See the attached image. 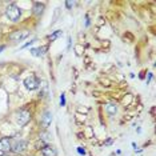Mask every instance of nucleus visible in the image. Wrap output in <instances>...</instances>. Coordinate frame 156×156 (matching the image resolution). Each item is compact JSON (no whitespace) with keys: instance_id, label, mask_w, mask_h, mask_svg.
I'll return each instance as SVG.
<instances>
[{"instance_id":"obj_1","label":"nucleus","mask_w":156,"mask_h":156,"mask_svg":"<svg viewBox=\"0 0 156 156\" xmlns=\"http://www.w3.org/2000/svg\"><path fill=\"white\" fill-rule=\"evenodd\" d=\"M7 16H8L9 20H12V22H17V20L20 19V15H22V11H20V8L17 7L16 4H11L7 7Z\"/></svg>"},{"instance_id":"obj_2","label":"nucleus","mask_w":156,"mask_h":156,"mask_svg":"<svg viewBox=\"0 0 156 156\" xmlns=\"http://www.w3.org/2000/svg\"><path fill=\"white\" fill-rule=\"evenodd\" d=\"M31 120V113L27 109H20L16 115V122L19 126H26V124Z\"/></svg>"},{"instance_id":"obj_3","label":"nucleus","mask_w":156,"mask_h":156,"mask_svg":"<svg viewBox=\"0 0 156 156\" xmlns=\"http://www.w3.org/2000/svg\"><path fill=\"white\" fill-rule=\"evenodd\" d=\"M24 86L30 91L36 90V88H39V86H40V80H39L37 77H35L34 75H31L30 77H27V79L24 80Z\"/></svg>"},{"instance_id":"obj_4","label":"nucleus","mask_w":156,"mask_h":156,"mask_svg":"<svg viewBox=\"0 0 156 156\" xmlns=\"http://www.w3.org/2000/svg\"><path fill=\"white\" fill-rule=\"evenodd\" d=\"M12 148V140L9 137H3L0 140V151L2 152H8Z\"/></svg>"},{"instance_id":"obj_5","label":"nucleus","mask_w":156,"mask_h":156,"mask_svg":"<svg viewBox=\"0 0 156 156\" xmlns=\"http://www.w3.org/2000/svg\"><path fill=\"white\" fill-rule=\"evenodd\" d=\"M28 31H16V32H13L9 35V39H11L12 41H20L23 40V39H26L28 36Z\"/></svg>"},{"instance_id":"obj_6","label":"nucleus","mask_w":156,"mask_h":156,"mask_svg":"<svg viewBox=\"0 0 156 156\" xmlns=\"http://www.w3.org/2000/svg\"><path fill=\"white\" fill-rule=\"evenodd\" d=\"M27 148V141L24 140H19V141H15V143L12 144V148L11 150L13 152H16V154H22V152Z\"/></svg>"},{"instance_id":"obj_7","label":"nucleus","mask_w":156,"mask_h":156,"mask_svg":"<svg viewBox=\"0 0 156 156\" xmlns=\"http://www.w3.org/2000/svg\"><path fill=\"white\" fill-rule=\"evenodd\" d=\"M51 122H52V113L49 111L44 112L43 119H41V126H43V128H47L49 124H51Z\"/></svg>"},{"instance_id":"obj_8","label":"nucleus","mask_w":156,"mask_h":156,"mask_svg":"<svg viewBox=\"0 0 156 156\" xmlns=\"http://www.w3.org/2000/svg\"><path fill=\"white\" fill-rule=\"evenodd\" d=\"M41 154L44 156H56V150L52 145H45L41 148Z\"/></svg>"},{"instance_id":"obj_9","label":"nucleus","mask_w":156,"mask_h":156,"mask_svg":"<svg viewBox=\"0 0 156 156\" xmlns=\"http://www.w3.org/2000/svg\"><path fill=\"white\" fill-rule=\"evenodd\" d=\"M43 8H44V4L43 3H34V13L35 15H40L43 12Z\"/></svg>"},{"instance_id":"obj_10","label":"nucleus","mask_w":156,"mask_h":156,"mask_svg":"<svg viewBox=\"0 0 156 156\" xmlns=\"http://www.w3.org/2000/svg\"><path fill=\"white\" fill-rule=\"evenodd\" d=\"M45 49H47L45 47L44 48H32V49H31V52H32L34 56H43Z\"/></svg>"},{"instance_id":"obj_11","label":"nucleus","mask_w":156,"mask_h":156,"mask_svg":"<svg viewBox=\"0 0 156 156\" xmlns=\"http://www.w3.org/2000/svg\"><path fill=\"white\" fill-rule=\"evenodd\" d=\"M116 105L115 104H107L105 105V111H107L109 115H115V112H116Z\"/></svg>"},{"instance_id":"obj_12","label":"nucleus","mask_w":156,"mask_h":156,"mask_svg":"<svg viewBox=\"0 0 156 156\" xmlns=\"http://www.w3.org/2000/svg\"><path fill=\"white\" fill-rule=\"evenodd\" d=\"M40 140L41 141H49L51 137H49V135L47 132H43V133H40Z\"/></svg>"},{"instance_id":"obj_13","label":"nucleus","mask_w":156,"mask_h":156,"mask_svg":"<svg viewBox=\"0 0 156 156\" xmlns=\"http://www.w3.org/2000/svg\"><path fill=\"white\" fill-rule=\"evenodd\" d=\"M60 35H62V31H56V32H54L51 36H49V39H51V40H55V39L58 36H60Z\"/></svg>"},{"instance_id":"obj_14","label":"nucleus","mask_w":156,"mask_h":156,"mask_svg":"<svg viewBox=\"0 0 156 156\" xmlns=\"http://www.w3.org/2000/svg\"><path fill=\"white\" fill-rule=\"evenodd\" d=\"M66 104V98H64V95H62L60 96V105H64Z\"/></svg>"},{"instance_id":"obj_15","label":"nucleus","mask_w":156,"mask_h":156,"mask_svg":"<svg viewBox=\"0 0 156 156\" xmlns=\"http://www.w3.org/2000/svg\"><path fill=\"white\" fill-rule=\"evenodd\" d=\"M77 151H79V154H80V155H84V154H86V150H84V148H81V147L77 148Z\"/></svg>"},{"instance_id":"obj_16","label":"nucleus","mask_w":156,"mask_h":156,"mask_svg":"<svg viewBox=\"0 0 156 156\" xmlns=\"http://www.w3.org/2000/svg\"><path fill=\"white\" fill-rule=\"evenodd\" d=\"M35 41H36V40H35V39H34V40H31V41H28L27 44H24V45H23V48H26V47H28V45H31L32 43H35Z\"/></svg>"},{"instance_id":"obj_17","label":"nucleus","mask_w":156,"mask_h":156,"mask_svg":"<svg viewBox=\"0 0 156 156\" xmlns=\"http://www.w3.org/2000/svg\"><path fill=\"white\" fill-rule=\"evenodd\" d=\"M73 5V3H71V2H67V7H68V8H71V7Z\"/></svg>"},{"instance_id":"obj_18","label":"nucleus","mask_w":156,"mask_h":156,"mask_svg":"<svg viewBox=\"0 0 156 156\" xmlns=\"http://www.w3.org/2000/svg\"><path fill=\"white\" fill-rule=\"evenodd\" d=\"M3 49H4V45H0V52H2Z\"/></svg>"}]
</instances>
